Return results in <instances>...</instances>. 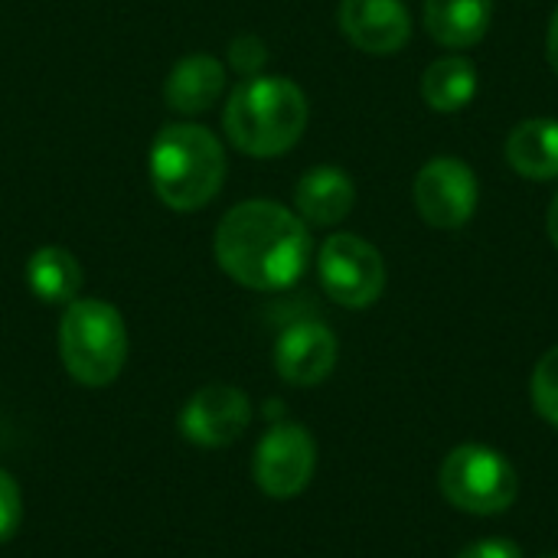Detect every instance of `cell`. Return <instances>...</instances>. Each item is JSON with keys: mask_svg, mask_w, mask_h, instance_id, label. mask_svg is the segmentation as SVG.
<instances>
[{"mask_svg": "<svg viewBox=\"0 0 558 558\" xmlns=\"http://www.w3.org/2000/svg\"><path fill=\"white\" fill-rule=\"evenodd\" d=\"M213 252L235 284L284 291L307 271L314 242L307 222L294 209L275 199H245L219 219Z\"/></svg>", "mask_w": 558, "mask_h": 558, "instance_id": "obj_1", "label": "cell"}, {"mask_svg": "<svg viewBox=\"0 0 558 558\" xmlns=\"http://www.w3.org/2000/svg\"><path fill=\"white\" fill-rule=\"evenodd\" d=\"M311 108L298 82L284 75H248L226 101V137L248 157H281L288 154L304 128Z\"/></svg>", "mask_w": 558, "mask_h": 558, "instance_id": "obj_2", "label": "cell"}, {"mask_svg": "<svg viewBox=\"0 0 558 558\" xmlns=\"http://www.w3.org/2000/svg\"><path fill=\"white\" fill-rule=\"evenodd\" d=\"M150 183L173 213H196L226 183V150L203 124H167L150 144Z\"/></svg>", "mask_w": 558, "mask_h": 558, "instance_id": "obj_3", "label": "cell"}, {"mask_svg": "<svg viewBox=\"0 0 558 558\" xmlns=\"http://www.w3.org/2000/svg\"><path fill=\"white\" fill-rule=\"evenodd\" d=\"M59 356L78 386H111L128 363V327L121 311L98 298H75L65 304L59 320Z\"/></svg>", "mask_w": 558, "mask_h": 558, "instance_id": "obj_4", "label": "cell"}, {"mask_svg": "<svg viewBox=\"0 0 558 558\" xmlns=\"http://www.w3.org/2000/svg\"><path fill=\"white\" fill-rule=\"evenodd\" d=\"M513 464L487 445H461L441 464V494L454 510L471 517H497L517 504Z\"/></svg>", "mask_w": 558, "mask_h": 558, "instance_id": "obj_5", "label": "cell"}, {"mask_svg": "<svg viewBox=\"0 0 558 558\" xmlns=\"http://www.w3.org/2000/svg\"><path fill=\"white\" fill-rule=\"evenodd\" d=\"M317 278L333 304L363 311L373 307L386 291V262L366 239L337 232L317 252Z\"/></svg>", "mask_w": 558, "mask_h": 558, "instance_id": "obj_6", "label": "cell"}, {"mask_svg": "<svg viewBox=\"0 0 558 558\" xmlns=\"http://www.w3.org/2000/svg\"><path fill=\"white\" fill-rule=\"evenodd\" d=\"M317 471V441L298 422L268 428L252 458V477L271 500H291L307 490Z\"/></svg>", "mask_w": 558, "mask_h": 558, "instance_id": "obj_7", "label": "cell"}, {"mask_svg": "<svg viewBox=\"0 0 558 558\" xmlns=\"http://www.w3.org/2000/svg\"><path fill=\"white\" fill-rule=\"evenodd\" d=\"M412 196H415L418 216L432 229L454 232V229L471 222L477 199H481V190H477L474 170L464 160L435 157L418 170V177L412 183Z\"/></svg>", "mask_w": 558, "mask_h": 558, "instance_id": "obj_8", "label": "cell"}, {"mask_svg": "<svg viewBox=\"0 0 558 558\" xmlns=\"http://www.w3.org/2000/svg\"><path fill=\"white\" fill-rule=\"evenodd\" d=\"M252 425V402L242 389L213 383L196 389L177 415V428L196 448H229Z\"/></svg>", "mask_w": 558, "mask_h": 558, "instance_id": "obj_9", "label": "cell"}, {"mask_svg": "<svg viewBox=\"0 0 558 558\" xmlns=\"http://www.w3.org/2000/svg\"><path fill=\"white\" fill-rule=\"evenodd\" d=\"M337 356V333L320 320H298L275 343V369L291 386H320L333 373Z\"/></svg>", "mask_w": 558, "mask_h": 558, "instance_id": "obj_10", "label": "cell"}, {"mask_svg": "<svg viewBox=\"0 0 558 558\" xmlns=\"http://www.w3.org/2000/svg\"><path fill=\"white\" fill-rule=\"evenodd\" d=\"M343 36L369 56H396L412 39V16L402 0H340Z\"/></svg>", "mask_w": 558, "mask_h": 558, "instance_id": "obj_11", "label": "cell"}, {"mask_svg": "<svg viewBox=\"0 0 558 558\" xmlns=\"http://www.w3.org/2000/svg\"><path fill=\"white\" fill-rule=\"evenodd\" d=\"M222 92H226V65L206 52L183 56L163 82V101L177 114H203L219 101Z\"/></svg>", "mask_w": 558, "mask_h": 558, "instance_id": "obj_12", "label": "cell"}, {"mask_svg": "<svg viewBox=\"0 0 558 558\" xmlns=\"http://www.w3.org/2000/svg\"><path fill=\"white\" fill-rule=\"evenodd\" d=\"M356 186L340 167H314L294 186V213L307 226H337L350 216Z\"/></svg>", "mask_w": 558, "mask_h": 558, "instance_id": "obj_13", "label": "cell"}, {"mask_svg": "<svg viewBox=\"0 0 558 558\" xmlns=\"http://www.w3.org/2000/svg\"><path fill=\"white\" fill-rule=\"evenodd\" d=\"M494 16V0H422L425 33L445 49L477 46Z\"/></svg>", "mask_w": 558, "mask_h": 558, "instance_id": "obj_14", "label": "cell"}, {"mask_svg": "<svg viewBox=\"0 0 558 558\" xmlns=\"http://www.w3.org/2000/svg\"><path fill=\"white\" fill-rule=\"evenodd\" d=\"M507 163L536 183L558 180V121L553 118H526L520 121L507 144H504Z\"/></svg>", "mask_w": 558, "mask_h": 558, "instance_id": "obj_15", "label": "cell"}, {"mask_svg": "<svg viewBox=\"0 0 558 558\" xmlns=\"http://www.w3.org/2000/svg\"><path fill=\"white\" fill-rule=\"evenodd\" d=\"M477 95V69L468 56H441L422 75V98L438 114H454L468 108Z\"/></svg>", "mask_w": 558, "mask_h": 558, "instance_id": "obj_16", "label": "cell"}, {"mask_svg": "<svg viewBox=\"0 0 558 558\" xmlns=\"http://www.w3.org/2000/svg\"><path fill=\"white\" fill-rule=\"evenodd\" d=\"M26 284L43 304H72L82 288V265L69 248L43 245L26 258Z\"/></svg>", "mask_w": 558, "mask_h": 558, "instance_id": "obj_17", "label": "cell"}, {"mask_svg": "<svg viewBox=\"0 0 558 558\" xmlns=\"http://www.w3.org/2000/svg\"><path fill=\"white\" fill-rule=\"evenodd\" d=\"M530 396H533V409L558 428V343L536 363L530 379Z\"/></svg>", "mask_w": 558, "mask_h": 558, "instance_id": "obj_18", "label": "cell"}, {"mask_svg": "<svg viewBox=\"0 0 558 558\" xmlns=\"http://www.w3.org/2000/svg\"><path fill=\"white\" fill-rule=\"evenodd\" d=\"M23 523V494L10 471L0 468V546L16 536Z\"/></svg>", "mask_w": 558, "mask_h": 558, "instance_id": "obj_19", "label": "cell"}, {"mask_svg": "<svg viewBox=\"0 0 558 558\" xmlns=\"http://www.w3.org/2000/svg\"><path fill=\"white\" fill-rule=\"evenodd\" d=\"M265 59H268V52H265V43H262L258 36H235V39L229 43V62H232V69H239L245 78H248V75H258L262 65H265Z\"/></svg>", "mask_w": 558, "mask_h": 558, "instance_id": "obj_20", "label": "cell"}, {"mask_svg": "<svg viewBox=\"0 0 558 558\" xmlns=\"http://www.w3.org/2000/svg\"><path fill=\"white\" fill-rule=\"evenodd\" d=\"M454 558H523V549L510 539H481Z\"/></svg>", "mask_w": 558, "mask_h": 558, "instance_id": "obj_21", "label": "cell"}, {"mask_svg": "<svg viewBox=\"0 0 558 558\" xmlns=\"http://www.w3.org/2000/svg\"><path fill=\"white\" fill-rule=\"evenodd\" d=\"M546 56H549L553 72L558 75V7L556 13H553V20H549V33H546Z\"/></svg>", "mask_w": 558, "mask_h": 558, "instance_id": "obj_22", "label": "cell"}, {"mask_svg": "<svg viewBox=\"0 0 558 558\" xmlns=\"http://www.w3.org/2000/svg\"><path fill=\"white\" fill-rule=\"evenodd\" d=\"M546 232H549V242L558 248V190L549 203V213H546Z\"/></svg>", "mask_w": 558, "mask_h": 558, "instance_id": "obj_23", "label": "cell"}, {"mask_svg": "<svg viewBox=\"0 0 558 558\" xmlns=\"http://www.w3.org/2000/svg\"><path fill=\"white\" fill-rule=\"evenodd\" d=\"M543 558H558V553H549V556H543Z\"/></svg>", "mask_w": 558, "mask_h": 558, "instance_id": "obj_24", "label": "cell"}]
</instances>
